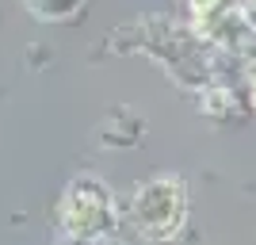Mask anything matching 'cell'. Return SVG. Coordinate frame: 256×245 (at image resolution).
I'll return each mask as SVG.
<instances>
[{"mask_svg": "<svg viewBox=\"0 0 256 245\" xmlns=\"http://www.w3.org/2000/svg\"><path fill=\"white\" fill-rule=\"evenodd\" d=\"M188 4H192V16H195V27H199V31H206L226 12V0H188Z\"/></svg>", "mask_w": 256, "mask_h": 245, "instance_id": "cell-4", "label": "cell"}, {"mask_svg": "<svg viewBox=\"0 0 256 245\" xmlns=\"http://www.w3.org/2000/svg\"><path fill=\"white\" fill-rule=\"evenodd\" d=\"M96 245H111V241H96Z\"/></svg>", "mask_w": 256, "mask_h": 245, "instance_id": "cell-6", "label": "cell"}, {"mask_svg": "<svg viewBox=\"0 0 256 245\" xmlns=\"http://www.w3.org/2000/svg\"><path fill=\"white\" fill-rule=\"evenodd\" d=\"M58 226L73 241H107L115 230V195L100 176H73L58 199Z\"/></svg>", "mask_w": 256, "mask_h": 245, "instance_id": "cell-2", "label": "cell"}, {"mask_svg": "<svg viewBox=\"0 0 256 245\" xmlns=\"http://www.w3.org/2000/svg\"><path fill=\"white\" fill-rule=\"evenodd\" d=\"M248 104H252V111H256V73H252V85H248Z\"/></svg>", "mask_w": 256, "mask_h": 245, "instance_id": "cell-5", "label": "cell"}, {"mask_svg": "<svg viewBox=\"0 0 256 245\" xmlns=\"http://www.w3.org/2000/svg\"><path fill=\"white\" fill-rule=\"evenodd\" d=\"M23 4L34 20H46V23H62L84 8V0H23Z\"/></svg>", "mask_w": 256, "mask_h": 245, "instance_id": "cell-3", "label": "cell"}, {"mask_svg": "<svg viewBox=\"0 0 256 245\" xmlns=\"http://www.w3.org/2000/svg\"><path fill=\"white\" fill-rule=\"evenodd\" d=\"M130 218L134 230L150 241H172L188 222V184L172 172L150 176L130 195Z\"/></svg>", "mask_w": 256, "mask_h": 245, "instance_id": "cell-1", "label": "cell"}]
</instances>
